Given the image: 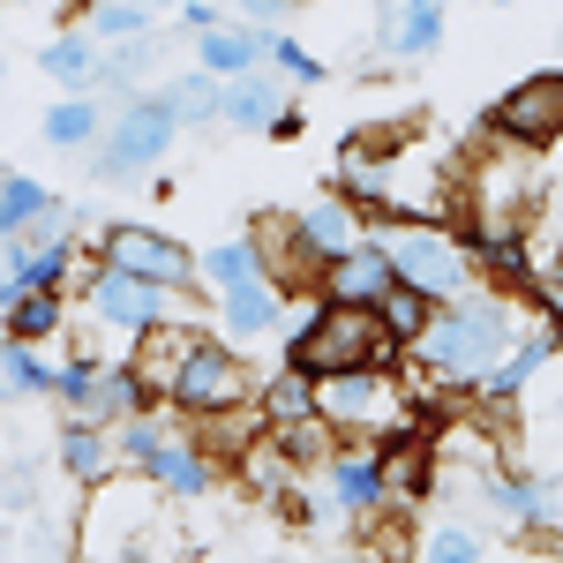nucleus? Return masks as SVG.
Returning <instances> with one entry per match:
<instances>
[{"label": "nucleus", "instance_id": "nucleus-1", "mask_svg": "<svg viewBox=\"0 0 563 563\" xmlns=\"http://www.w3.org/2000/svg\"><path fill=\"white\" fill-rule=\"evenodd\" d=\"M511 339H519V301L474 286V294H459V301H435V316H429V331H421V346H413V361L429 368L435 384L481 390L488 376H496V361L511 353Z\"/></svg>", "mask_w": 563, "mask_h": 563}, {"label": "nucleus", "instance_id": "nucleus-2", "mask_svg": "<svg viewBox=\"0 0 563 563\" xmlns=\"http://www.w3.org/2000/svg\"><path fill=\"white\" fill-rule=\"evenodd\" d=\"M390 331L376 308H353V301H323L308 308L301 323L286 331V361L308 368V376H346V368H390Z\"/></svg>", "mask_w": 563, "mask_h": 563}, {"label": "nucleus", "instance_id": "nucleus-3", "mask_svg": "<svg viewBox=\"0 0 563 563\" xmlns=\"http://www.w3.org/2000/svg\"><path fill=\"white\" fill-rule=\"evenodd\" d=\"M158 541H174V519L158 511V496H151V481H98L84 488V519H76V556L84 563H121L135 549H158Z\"/></svg>", "mask_w": 563, "mask_h": 563}, {"label": "nucleus", "instance_id": "nucleus-4", "mask_svg": "<svg viewBox=\"0 0 563 563\" xmlns=\"http://www.w3.org/2000/svg\"><path fill=\"white\" fill-rule=\"evenodd\" d=\"M316 413L331 421L353 443H376V435H398L413 398L390 368H346V376H316Z\"/></svg>", "mask_w": 563, "mask_h": 563}, {"label": "nucleus", "instance_id": "nucleus-5", "mask_svg": "<svg viewBox=\"0 0 563 563\" xmlns=\"http://www.w3.org/2000/svg\"><path fill=\"white\" fill-rule=\"evenodd\" d=\"M384 249H390L398 286H413V294H429V301H459V294L481 286L459 225H398V233H384Z\"/></svg>", "mask_w": 563, "mask_h": 563}, {"label": "nucleus", "instance_id": "nucleus-6", "mask_svg": "<svg viewBox=\"0 0 563 563\" xmlns=\"http://www.w3.org/2000/svg\"><path fill=\"white\" fill-rule=\"evenodd\" d=\"M174 98L166 90H135V98H121L113 106V121H106V143H98V166L90 174L98 180H135L143 166H158L166 151H174Z\"/></svg>", "mask_w": 563, "mask_h": 563}, {"label": "nucleus", "instance_id": "nucleus-7", "mask_svg": "<svg viewBox=\"0 0 563 563\" xmlns=\"http://www.w3.org/2000/svg\"><path fill=\"white\" fill-rule=\"evenodd\" d=\"M98 263L129 271V278H151L166 294H196V249H180L166 225H135V218H113L106 241H98Z\"/></svg>", "mask_w": 563, "mask_h": 563}, {"label": "nucleus", "instance_id": "nucleus-8", "mask_svg": "<svg viewBox=\"0 0 563 563\" xmlns=\"http://www.w3.org/2000/svg\"><path fill=\"white\" fill-rule=\"evenodd\" d=\"M249 390H256V376H249L241 353L218 346V339H196L188 361L174 368V384H166V406L174 413H225V406H249Z\"/></svg>", "mask_w": 563, "mask_h": 563}, {"label": "nucleus", "instance_id": "nucleus-9", "mask_svg": "<svg viewBox=\"0 0 563 563\" xmlns=\"http://www.w3.org/2000/svg\"><path fill=\"white\" fill-rule=\"evenodd\" d=\"M84 301H90V323H106V331H158V323H174V301L166 286H151V278H129V271H113V263H90L84 271Z\"/></svg>", "mask_w": 563, "mask_h": 563}, {"label": "nucleus", "instance_id": "nucleus-10", "mask_svg": "<svg viewBox=\"0 0 563 563\" xmlns=\"http://www.w3.org/2000/svg\"><path fill=\"white\" fill-rule=\"evenodd\" d=\"M488 129H496V143H511V151H549V143H563V68L511 84L496 98V121Z\"/></svg>", "mask_w": 563, "mask_h": 563}, {"label": "nucleus", "instance_id": "nucleus-11", "mask_svg": "<svg viewBox=\"0 0 563 563\" xmlns=\"http://www.w3.org/2000/svg\"><path fill=\"white\" fill-rule=\"evenodd\" d=\"M474 488H481V504H488L504 526H519V533H541V526L556 519V504H563V474H511V466H488Z\"/></svg>", "mask_w": 563, "mask_h": 563}, {"label": "nucleus", "instance_id": "nucleus-12", "mask_svg": "<svg viewBox=\"0 0 563 563\" xmlns=\"http://www.w3.org/2000/svg\"><path fill=\"white\" fill-rule=\"evenodd\" d=\"M323 481H331V511H346V519H376L390 504V466L376 443H339L323 459Z\"/></svg>", "mask_w": 563, "mask_h": 563}, {"label": "nucleus", "instance_id": "nucleus-13", "mask_svg": "<svg viewBox=\"0 0 563 563\" xmlns=\"http://www.w3.org/2000/svg\"><path fill=\"white\" fill-rule=\"evenodd\" d=\"M398 286V271H390V249L384 233H361L346 256L323 263V301H353V308H376Z\"/></svg>", "mask_w": 563, "mask_h": 563}, {"label": "nucleus", "instance_id": "nucleus-14", "mask_svg": "<svg viewBox=\"0 0 563 563\" xmlns=\"http://www.w3.org/2000/svg\"><path fill=\"white\" fill-rule=\"evenodd\" d=\"M556 353H563V323H556V316H549V323H519L511 353H504V361H496V376L481 384V406H511V398H526L533 376H541Z\"/></svg>", "mask_w": 563, "mask_h": 563}, {"label": "nucleus", "instance_id": "nucleus-15", "mask_svg": "<svg viewBox=\"0 0 563 563\" xmlns=\"http://www.w3.org/2000/svg\"><path fill=\"white\" fill-rule=\"evenodd\" d=\"M368 38L384 45L390 60H429L443 45V0H376Z\"/></svg>", "mask_w": 563, "mask_h": 563}, {"label": "nucleus", "instance_id": "nucleus-16", "mask_svg": "<svg viewBox=\"0 0 563 563\" xmlns=\"http://www.w3.org/2000/svg\"><path fill=\"white\" fill-rule=\"evenodd\" d=\"M390 158H398V135H353L339 151V196L353 211H384L390 203Z\"/></svg>", "mask_w": 563, "mask_h": 563}, {"label": "nucleus", "instance_id": "nucleus-17", "mask_svg": "<svg viewBox=\"0 0 563 563\" xmlns=\"http://www.w3.org/2000/svg\"><path fill=\"white\" fill-rule=\"evenodd\" d=\"M135 413H151V384L135 376V361H106L90 376V390L76 398V421H90V429H121Z\"/></svg>", "mask_w": 563, "mask_h": 563}, {"label": "nucleus", "instance_id": "nucleus-18", "mask_svg": "<svg viewBox=\"0 0 563 563\" xmlns=\"http://www.w3.org/2000/svg\"><path fill=\"white\" fill-rule=\"evenodd\" d=\"M218 323H225V339H271V331H286V286H271V278H241V286H225L218 294Z\"/></svg>", "mask_w": 563, "mask_h": 563}, {"label": "nucleus", "instance_id": "nucleus-19", "mask_svg": "<svg viewBox=\"0 0 563 563\" xmlns=\"http://www.w3.org/2000/svg\"><path fill=\"white\" fill-rule=\"evenodd\" d=\"M8 249H15V278H8L0 308H15L23 294H60L76 278V233H60V241H8Z\"/></svg>", "mask_w": 563, "mask_h": 563}, {"label": "nucleus", "instance_id": "nucleus-20", "mask_svg": "<svg viewBox=\"0 0 563 563\" xmlns=\"http://www.w3.org/2000/svg\"><path fill=\"white\" fill-rule=\"evenodd\" d=\"M143 481H151L158 496H180V504H188V496H211L218 488V459H203V451L180 435V421H174V435L158 443V459L143 466Z\"/></svg>", "mask_w": 563, "mask_h": 563}, {"label": "nucleus", "instance_id": "nucleus-21", "mask_svg": "<svg viewBox=\"0 0 563 563\" xmlns=\"http://www.w3.org/2000/svg\"><path fill=\"white\" fill-rule=\"evenodd\" d=\"M196 68L218 76V84L256 76V68H271V31H256V23H225V31H211V38H196Z\"/></svg>", "mask_w": 563, "mask_h": 563}, {"label": "nucleus", "instance_id": "nucleus-22", "mask_svg": "<svg viewBox=\"0 0 563 563\" xmlns=\"http://www.w3.org/2000/svg\"><path fill=\"white\" fill-rule=\"evenodd\" d=\"M106 98L98 90H68L60 106H45V121H38V135L53 143V151H98L106 143Z\"/></svg>", "mask_w": 563, "mask_h": 563}, {"label": "nucleus", "instance_id": "nucleus-23", "mask_svg": "<svg viewBox=\"0 0 563 563\" xmlns=\"http://www.w3.org/2000/svg\"><path fill=\"white\" fill-rule=\"evenodd\" d=\"M278 106H286V76L278 68H256V76H233L225 84V129L241 135H271V121H278Z\"/></svg>", "mask_w": 563, "mask_h": 563}, {"label": "nucleus", "instance_id": "nucleus-24", "mask_svg": "<svg viewBox=\"0 0 563 563\" xmlns=\"http://www.w3.org/2000/svg\"><path fill=\"white\" fill-rule=\"evenodd\" d=\"M53 459H60V474L76 481V488H98V481L121 474V451H113V435L90 429V421H68L60 443H53Z\"/></svg>", "mask_w": 563, "mask_h": 563}, {"label": "nucleus", "instance_id": "nucleus-25", "mask_svg": "<svg viewBox=\"0 0 563 563\" xmlns=\"http://www.w3.org/2000/svg\"><path fill=\"white\" fill-rule=\"evenodd\" d=\"M196 339H203V331H196V323H158V331H143V339H135V376H143V384H151V398H166V384H174V368L180 361H188V346H196Z\"/></svg>", "mask_w": 563, "mask_h": 563}, {"label": "nucleus", "instance_id": "nucleus-26", "mask_svg": "<svg viewBox=\"0 0 563 563\" xmlns=\"http://www.w3.org/2000/svg\"><path fill=\"white\" fill-rule=\"evenodd\" d=\"M38 76H53L60 90H98V76H106V45L90 38V31H68V38L38 45Z\"/></svg>", "mask_w": 563, "mask_h": 563}, {"label": "nucleus", "instance_id": "nucleus-27", "mask_svg": "<svg viewBox=\"0 0 563 563\" xmlns=\"http://www.w3.org/2000/svg\"><path fill=\"white\" fill-rule=\"evenodd\" d=\"M294 233H301L308 249L331 263V256H346L353 241H361V211H353L346 196H316V203H308V211L294 218Z\"/></svg>", "mask_w": 563, "mask_h": 563}, {"label": "nucleus", "instance_id": "nucleus-28", "mask_svg": "<svg viewBox=\"0 0 563 563\" xmlns=\"http://www.w3.org/2000/svg\"><path fill=\"white\" fill-rule=\"evenodd\" d=\"M53 203H60V196H53L45 180L15 174V166H0V241H23V233H31V225H38Z\"/></svg>", "mask_w": 563, "mask_h": 563}, {"label": "nucleus", "instance_id": "nucleus-29", "mask_svg": "<svg viewBox=\"0 0 563 563\" xmlns=\"http://www.w3.org/2000/svg\"><path fill=\"white\" fill-rule=\"evenodd\" d=\"M256 413H263V429H294V421H308V413H316V376L286 361V368L256 390Z\"/></svg>", "mask_w": 563, "mask_h": 563}, {"label": "nucleus", "instance_id": "nucleus-30", "mask_svg": "<svg viewBox=\"0 0 563 563\" xmlns=\"http://www.w3.org/2000/svg\"><path fill=\"white\" fill-rule=\"evenodd\" d=\"M166 98H174V121H180V129H211L218 113H225V84L203 76V68H180L174 84H166Z\"/></svg>", "mask_w": 563, "mask_h": 563}, {"label": "nucleus", "instance_id": "nucleus-31", "mask_svg": "<svg viewBox=\"0 0 563 563\" xmlns=\"http://www.w3.org/2000/svg\"><path fill=\"white\" fill-rule=\"evenodd\" d=\"M53 390V368H45L38 346H23V339H0V406H15V398H38Z\"/></svg>", "mask_w": 563, "mask_h": 563}, {"label": "nucleus", "instance_id": "nucleus-32", "mask_svg": "<svg viewBox=\"0 0 563 563\" xmlns=\"http://www.w3.org/2000/svg\"><path fill=\"white\" fill-rule=\"evenodd\" d=\"M256 271H263L256 233H241V241H218V249H203V256H196V278H203V286H218V294H225V286H241V278H256Z\"/></svg>", "mask_w": 563, "mask_h": 563}, {"label": "nucleus", "instance_id": "nucleus-33", "mask_svg": "<svg viewBox=\"0 0 563 563\" xmlns=\"http://www.w3.org/2000/svg\"><path fill=\"white\" fill-rule=\"evenodd\" d=\"M376 316H384L390 346L413 353V346H421V331H429V316H435V301H429V294H413V286H390L384 301H376Z\"/></svg>", "mask_w": 563, "mask_h": 563}, {"label": "nucleus", "instance_id": "nucleus-34", "mask_svg": "<svg viewBox=\"0 0 563 563\" xmlns=\"http://www.w3.org/2000/svg\"><path fill=\"white\" fill-rule=\"evenodd\" d=\"M413 563H488V541H481L474 526L443 519V526H421V541H413Z\"/></svg>", "mask_w": 563, "mask_h": 563}, {"label": "nucleus", "instance_id": "nucleus-35", "mask_svg": "<svg viewBox=\"0 0 563 563\" xmlns=\"http://www.w3.org/2000/svg\"><path fill=\"white\" fill-rule=\"evenodd\" d=\"M60 331H68V301L60 294H23V301L8 308V339H23V346H45Z\"/></svg>", "mask_w": 563, "mask_h": 563}, {"label": "nucleus", "instance_id": "nucleus-36", "mask_svg": "<svg viewBox=\"0 0 563 563\" xmlns=\"http://www.w3.org/2000/svg\"><path fill=\"white\" fill-rule=\"evenodd\" d=\"M271 443H278L294 466H323V459L339 451V429H331L323 413H308V421H294V429H271Z\"/></svg>", "mask_w": 563, "mask_h": 563}, {"label": "nucleus", "instance_id": "nucleus-37", "mask_svg": "<svg viewBox=\"0 0 563 563\" xmlns=\"http://www.w3.org/2000/svg\"><path fill=\"white\" fill-rule=\"evenodd\" d=\"M90 38L98 45L151 38V8H143V0H98V8H90Z\"/></svg>", "mask_w": 563, "mask_h": 563}, {"label": "nucleus", "instance_id": "nucleus-38", "mask_svg": "<svg viewBox=\"0 0 563 563\" xmlns=\"http://www.w3.org/2000/svg\"><path fill=\"white\" fill-rule=\"evenodd\" d=\"M271 68H278L286 84H323V60H316L301 38H286V31H271Z\"/></svg>", "mask_w": 563, "mask_h": 563}, {"label": "nucleus", "instance_id": "nucleus-39", "mask_svg": "<svg viewBox=\"0 0 563 563\" xmlns=\"http://www.w3.org/2000/svg\"><path fill=\"white\" fill-rule=\"evenodd\" d=\"M0 504H8L15 519L38 511V466H31V459H8V474H0Z\"/></svg>", "mask_w": 563, "mask_h": 563}, {"label": "nucleus", "instance_id": "nucleus-40", "mask_svg": "<svg viewBox=\"0 0 563 563\" xmlns=\"http://www.w3.org/2000/svg\"><path fill=\"white\" fill-rule=\"evenodd\" d=\"M533 225H541V256H556V249H563V188H541ZM541 256H533V263H541Z\"/></svg>", "mask_w": 563, "mask_h": 563}, {"label": "nucleus", "instance_id": "nucleus-41", "mask_svg": "<svg viewBox=\"0 0 563 563\" xmlns=\"http://www.w3.org/2000/svg\"><path fill=\"white\" fill-rule=\"evenodd\" d=\"M294 8H301V0H233V15H241V23H256V31H278Z\"/></svg>", "mask_w": 563, "mask_h": 563}, {"label": "nucleus", "instance_id": "nucleus-42", "mask_svg": "<svg viewBox=\"0 0 563 563\" xmlns=\"http://www.w3.org/2000/svg\"><path fill=\"white\" fill-rule=\"evenodd\" d=\"M180 23L196 38H211V31H225V0H180Z\"/></svg>", "mask_w": 563, "mask_h": 563}, {"label": "nucleus", "instance_id": "nucleus-43", "mask_svg": "<svg viewBox=\"0 0 563 563\" xmlns=\"http://www.w3.org/2000/svg\"><path fill=\"white\" fill-rule=\"evenodd\" d=\"M541 294H549V308L563 316V249H556V256H541Z\"/></svg>", "mask_w": 563, "mask_h": 563}, {"label": "nucleus", "instance_id": "nucleus-44", "mask_svg": "<svg viewBox=\"0 0 563 563\" xmlns=\"http://www.w3.org/2000/svg\"><path fill=\"white\" fill-rule=\"evenodd\" d=\"M271 135H278V143H294V135H301V106H294V98L278 106V121H271Z\"/></svg>", "mask_w": 563, "mask_h": 563}, {"label": "nucleus", "instance_id": "nucleus-45", "mask_svg": "<svg viewBox=\"0 0 563 563\" xmlns=\"http://www.w3.org/2000/svg\"><path fill=\"white\" fill-rule=\"evenodd\" d=\"M121 563H174V541H158V549H135V556H121Z\"/></svg>", "mask_w": 563, "mask_h": 563}, {"label": "nucleus", "instance_id": "nucleus-46", "mask_svg": "<svg viewBox=\"0 0 563 563\" xmlns=\"http://www.w3.org/2000/svg\"><path fill=\"white\" fill-rule=\"evenodd\" d=\"M8 278H15V249L0 241V301H8Z\"/></svg>", "mask_w": 563, "mask_h": 563}, {"label": "nucleus", "instance_id": "nucleus-47", "mask_svg": "<svg viewBox=\"0 0 563 563\" xmlns=\"http://www.w3.org/2000/svg\"><path fill=\"white\" fill-rule=\"evenodd\" d=\"M143 8H151V15H158V8H180V0H143Z\"/></svg>", "mask_w": 563, "mask_h": 563}, {"label": "nucleus", "instance_id": "nucleus-48", "mask_svg": "<svg viewBox=\"0 0 563 563\" xmlns=\"http://www.w3.org/2000/svg\"><path fill=\"white\" fill-rule=\"evenodd\" d=\"M0 31H8V0H0Z\"/></svg>", "mask_w": 563, "mask_h": 563}, {"label": "nucleus", "instance_id": "nucleus-49", "mask_svg": "<svg viewBox=\"0 0 563 563\" xmlns=\"http://www.w3.org/2000/svg\"><path fill=\"white\" fill-rule=\"evenodd\" d=\"M339 563H368V556H339Z\"/></svg>", "mask_w": 563, "mask_h": 563}, {"label": "nucleus", "instance_id": "nucleus-50", "mask_svg": "<svg viewBox=\"0 0 563 563\" xmlns=\"http://www.w3.org/2000/svg\"><path fill=\"white\" fill-rule=\"evenodd\" d=\"M481 8H504V0H481Z\"/></svg>", "mask_w": 563, "mask_h": 563}, {"label": "nucleus", "instance_id": "nucleus-51", "mask_svg": "<svg viewBox=\"0 0 563 563\" xmlns=\"http://www.w3.org/2000/svg\"><path fill=\"white\" fill-rule=\"evenodd\" d=\"M84 8H98V0H84Z\"/></svg>", "mask_w": 563, "mask_h": 563}, {"label": "nucleus", "instance_id": "nucleus-52", "mask_svg": "<svg viewBox=\"0 0 563 563\" xmlns=\"http://www.w3.org/2000/svg\"><path fill=\"white\" fill-rule=\"evenodd\" d=\"M271 563H286V556H271Z\"/></svg>", "mask_w": 563, "mask_h": 563}, {"label": "nucleus", "instance_id": "nucleus-53", "mask_svg": "<svg viewBox=\"0 0 563 563\" xmlns=\"http://www.w3.org/2000/svg\"><path fill=\"white\" fill-rule=\"evenodd\" d=\"M225 8H233V0H225Z\"/></svg>", "mask_w": 563, "mask_h": 563}]
</instances>
